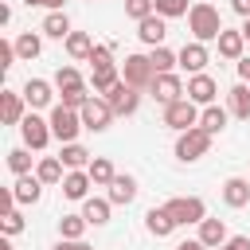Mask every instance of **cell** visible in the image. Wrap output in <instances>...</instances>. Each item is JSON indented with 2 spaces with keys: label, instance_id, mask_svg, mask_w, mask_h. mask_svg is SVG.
<instances>
[{
  "label": "cell",
  "instance_id": "cell-1",
  "mask_svg": "<svg viewBox=\"0 0 250 250\" xmlns=\"http://www.w3.org/2000/svg\"><path fill=\"white\" fill-rule=\"evenodd\" d=\"M188 31H191L195 43H211V39H219V35H223V16H219V8L207 4V0L191 4V12H188Z\"/></svg>",
  "mask_w": 250,
  "mask_h": 250
},
{
  "label": "cell",
  "instance_id": "cell-2",
  "mask_svg": "<svg viewBox=\"0 0 250 250\" xmlns=\"http://www.w3.org/2000/svg\"><path fill=\"white\" fill-rule=\"evenodd\" d=\"M164 211L172 215L176 227H191V223H203L207 219V203L199 195H176V199L164 203Z\"/></svg>",
  "mask_w": 250,
  "mask_h": 250
},
{
  "label": "cell",
  "instance_id": "cell-3",
  "mask_svg": "<svg viewBox=\"0 0 250 250\" xmlns=\"http://www.w3.org/2000/svg\"><path fill=\"white\" fill-rule=\"evenodd\" d=\"M51 133H55V141H62V145H74L78 141V133H82V113L78 109H66V105H51Z\"/></svg>",
  "mask_w": 250,
  "mask_h": 250
},
{
  "label": "cell",
  "instance_id": "cell-4",
  "mask_svg": "<svg viewBox=\"0 0 250 250\" xmlns=\"http://www.w3.org/2000/svg\"><path fill=\"white\" fill-rule=\"evenodd\" d=\"M211 152V133L207 129H188V133H180L176 137V160H184V164H191V160H199V156H207Z\"/></svg>",
  "mask_w": 250,
  "mask_h": 250
},
{
  "label": "cell",
  "instance_id": "cell-5",
  "mask_svg": "<svg viewBox=\"0 0 250 250\" xmlns=\"http://www.w3.org/2000/svg\"><path fill=\"white\" fill-rule=\"evenodd\" d=\"M199 105L191 102V98H180V102H172V105H164V125L168 129H176V133H188V129H195L199 125Z\"/></svg>",
  "mask_w": 250,
  "mask_h": 250
},
{
  "label": "cell",
  "instance_id": "cell-6",
  "mask_svg": "<svg viewBox=\"0 0 250 250\" xmlns=\"http://www.w3.org/2000/svg\"><path fill=\"white\" fill-rule=\"evenodd\" d=\"M152 78H156V70H152V62H148V55H125V62H121V82H129L133 90H148Z\"/></svg>",
  "mask_w": 250,
  "mask_h": 250
},
{
  "label": "cell",
  "instance_id": "cell-7",
  "mask_svg": "<svg viewBox=\"0 0 250 250\" xmlns=\"http://www.w3.org/2000/svg\"><path fill=\"white\" fill-rule=\"evenodd\" d=\"M20 137H23V145H27L31 152H39V148H47V145H51V137H55V133H51V121H47V117H39V113L31 109V113L20 121Z\"/></svg>",
  "mask_w": 250,
  "mask_h": 250
},
{
  "label": "cell",
  "instance_id": "cell-8",
  "mask_svg": "<svg viewBox=\"0 0 250 250\" xmlns=\"http://www.w3.org/2000/svg\"><path fill=\"white\" fill-rule=\"evenodd\" d=\"M78 113H82V129H90V133H105V129H109V121H113L109 102H105V98H98V94H94Z\"/></svg>",
  "mask_w": 250,
  "mask_h": 250
},
{
  "label": "cell",
  "instance_id": "cell-9",
  "mask_svg": "<svg viewBox=\"0 0 250 250\" xmlns=\"http://www.w3.org/2000/svg\"><path fill=\"white\" fill-rule=\"evenodd\" d=\"M105 102H109L113 117H133V113H137V105H141V90H133L129 82H117V86L105 94Z\"/></svg>",
  "mask_w": 250,
  "mask_h": 250
},
{
  "label": "cell",
  "instance_id": "cell-10",
  "mask_svg": "<svg viewBox=\"0 0 250 250\" xmlns=\"http://www.w3.org/2000/svg\"><path fill=\"white\" fill-rule=\"evenodd\" d=\"M148 94H152L160 105H172V102L188 98V86L180 82V74H156V78H152V86H148Z\"/></svg>",
  "mask_w": 250,
  "mask_h": 250
},
{
  "label": "cell",
  "instance_id": "cell-11",
  "mask_svg": "<svg viewBox=\"0 0 250 250\" xmlns=\"http://www.w3.org/2000/svg\"><path fill=\"white\" fill-rule=\"evenodd\" d=\"M176 59H180V66L188 70V74H203V66L211 62V55H207V43H184L180 51H176Z\"/></svg>",
  "mask_w": 250,
  "mask_h": 250
},
{
  "label": "cell",
  "instance_id": "cell-12",
  "mask_svg": "<svg viewBox=\"0 0 250 250\" xmlns=\"http://www.w3.org/2000/svg\"><path fill=\"white\" fill-rule=\"evenodd\" d=\"M215 94H219V82H215L207 70L188 78V98H191L195 105H215Z\"/></svg>",
  "mask_w": 250,
  "mask_h": 250
},
{
  "label": "cell",
  "instance_id": "cell-13",
  "mask_svg": "<svg viewBox=\"0 0 250 250\" xmlns=\"http://www.w3.org/2000/svg\"><path fill=\"white\" fill-rule=\"evenodd\" d=\"M137 39H141V43H148V47H164V39H168V20L152 12L148 20H141V23H137Z\"/></svg>",
  "mask_w": 250,
  "mask_h": 250
},
{
  "label": "cell",
  "instance_id": "cell-14",
  "mask_svg": "<svg viewBox=\"0 0 250 250\" xmlns=\"http://www.w3.org/2000/svg\"><path fill=\"white\" fill-rule=\"evenodd\" d=\"M20 94H23L27 109H47V105H51V98H55V94H51V82H47V78H27Z\"/></svg>",
  "mask_w": 250,
  "mask_h": 250
},
{
  "label": "cell",
  "instance_id": "cell-15",
  "mask_svg": "<svg viewBox=\"0 0 250 250\" xmlns=\"http://www.w3.org/2000/svg\"><path fill=\"white\" fill-rule=\"evenodd\" d=\"M27 113H31V109H27L23 94H16V90H4V94H0V117H4V125H20Z\"/></svg>",
  "mask_w": 250,
  "mask_h": 250
},
{
  "label": "cell",
  "instance_id": "cell-16",
  "mask_svg": "<svg viewBox=\"0 0 250 250\" xmlns=\"http://www.w3.org/2000/svg\"><path fill=\"white\" fill-rule=\"evenodd\" d=\"M43 180L39 176H16V184H12V195H16V203L20 207H27V203H39L43 199Z\"/></svg>",
  "mask_w": 250,
  "mask_h": 250
},
{
  "label": "cell",
  "instance_id": "cell-17",
  "mask_svg": "<svg viewBox=\"0 0 250 250\" xmlns=\"http://www.w3.org/2000/svg\"><path fill=\"white\" fill-rule=\"evenodd\" d=\"M105 199H109L113 207H129V203L137 199V180H133L129 172H125V176L117 172V176H113V184H109V195H105Z\"/></svg>",
  "mask_w": 250,
  "mask_h": 250
},
{
  "label": "cell",
  "instance_id": "cell-18",
  "mask_svg": "<svg viewBox=\"0 0 250 250\" xmlns=\"http://www.w3.org/2000/svg\"><path fill=\"white\" fill-rule=\"evenodd\" d=\"M223 203L227 207H246L250 203V180H242V176L223 180Z\"/></svg>",
  "mask_w": 250,
  "mask_h": 250
},
{
  "label": "cell",
  "instance_id": "cell-19",
  "mask_svg": "<svg viewBox=\"0 0 250 250\" xmlns=\"http://www.w3.org/2000/svg\"><path fill=\"white\" fill-rule=\"evenodd\" d=\"M145 230H148L152 238H168V234L176 230V223H172V215H168L164 207H148V211H145Z\"/></svg>",
  "mask_w": 250,
  "mask_h": 250
},
{
  "label": "cell",
  "instance_id": "cell-20",
  "mask_svg": "<svg viewBox=\"0 0 250 250\" xmlns=\"http://www.w3.org/2000/svg\"><path fill=\"white\" fill-rule=\"evenodd\" d=\"M39 31H43L47 39H62V43H66V35H70L74 27H70V16H66V12H47L43 23H39Z\"/></svg>",
  "mask_w": 250,
  "mask_h": 250
},
{
  "label": "cell",
  "instance_id": "cell-21",
  "mask_svg": "<svg viewBox=\"0 0 250 250\" xmlns=\"http://www.w3.org/2000/svg\"><path fill=\"white\" fill-rule=\"evenodd\" d=\"M215 43H219V55H223V59H234V62H238V59H242V47H246V35H242V27H238V31H234V27H223V35H219Z\"/></svg>",
  "mask_w": 250,
  "mask_h": 250
},
{
  "label": "cell",
  "instance_id": "cell-22",
  "mask_svg": "<svg viewBox=\"0 0 250 250\" xmlns=\"http://www.w3.org/2000/svg\"><path fill=\"white\" fill-rule=\"evenodd\" d=\"M109 211H113L109 199H98V195L82 199V219H86L90 227H105V223H109Z\"/></svg>",
  "mask_w": 250,
  "mask_h": 250
},
{
  "label": "cell",
  "instance_id": "cell-23",
  "mask_svg": "<svg viewBox=\"0 0 250 250\" xmlns=\"http://www.w3.org/2000/svg\"><path fill=\"white\" fill-rule=\"evenodd\" d=\"M227 238H230V234H227V223H223V219H203V223H199V242H203L207 250H211V246H215V250L227 246Z\"/></svg>",
  "mask_w": 250,
  "mask_h": 250
},
{
  "label": "cell",
  "instance_id": "cell-24",
  "mask_svg": "<svg viewBox=\"0 0 250 250\" xmlns=\"http://www.w3.org/2000/svg\"><path fill=\"white\" fill-rule=\"evenodd\" d=\"M227 109H230V117L250 121V86H246V82H238V86L227 90Z\"/></svg>",
  "mask_w": 250,
  "mask_h": 250
},
{
  "label": "cell",
  "instance_id": "cell-25",
  "mask_svg": "<svg viewBox=\"0 0 250 250\" xmlns=\"http://www.w3.org/2000/svg\"><path fill=\"white\" fill-rule=\"evenodd\" d=\"M90 188H94L90 172H66V180H62V195L66 199H90Z\"/></svg>",
  "mask_w": 250,
  "mask_h": 250
},
{
  "label": "cell",
  "instance_id": "cell-26",
  "mask_svg": "<svg viewBox=\"0 0 250 250\" xmlns=\"http://www.w3.org/2000/svg\"><path fill=\"white\" fill-rule=\"evenodd\" d=\"M227 117H230V109H223V105H203V113H199V129H207V133L215 137V133L227 129Z\"/></svg>",
  "mask_w": 250,
  "mask_h": 250
},
{
  "label": "cell",
  "instance_id": "cell-27",
  "mask_svg": "<svg viewBox=\"0 0 250 250\" xmlns=\"http://www.w3.org/2000/svg\"><path fill=\"white\" fill-rule=\"evenodd\" d=\"M59 160L66 164V172H86V168H90V152H86L78 141H74V145H62Z\"/></svg>",
  "mask_w": 250,
  "mask_h": 250
},
{
  "label": "cell",
  "instance_id": "cell-28",
  "mask_svg": "<svg viewBox=\"0 0 250 250\" xmlns=\"http://www.w3.org/2000/svg\"><path fill=\"white\" fill-rule=\"evenodd\" d=\"M94 47H98V43H94L86 31H70V35H66V55H70V59H86V62H90Z\"/></svg>",
  "mask_w": 250,
  "mask_h": 250
},
{
  "label": "cell",
  "instance_id": "cell-29",
  "mask_svg": "<svg viewBox=\"0 0 250 250\" xmlns=\"http://www.w3.org/2000/svg\"><path fill=\"white\" fill-rule=\"evenodd\" d=\"M62 168H66V164H62L59 156H43V160L35 164V176L51 188V184H62V180H66V176H62Z\"/></svg>",
  "mask_w": 250,
  "mask_h": 250
},
{
  "label": "cell",
  "instance_id": "cell-30",
  "mask_svg": "<svg viewBox=\"0 0 250 250\" xmlns=\"http://www.w3.org/2000/svg\"><path fill=\"white\" fill-rule=\"evenodd\" d=\"M86 172H90L94 188H109V184H113V176H117V172H113V160H109V156H94Z\"/></svg>",
  "mask_w": 250,
  "mask_h": 250
},
{
  "label": "cell",
  "instance_id": "cell-31",
  "mask_svg": "<svg viewBox=\"0 0 250 250\" xmlns=\"http://www.w3.org/2000/svg\"><path fill=\"white\" fill-rule=\"evenodd\" d=\"M39 51H43V35H35V31H23V35L16 39V55H20L23 62L39 59Z\"/></svg>",
  "mask_w": 250,
  "mask_h": 250
},
{
  "label": "cell",
  "instance_id": "cell-32",
  "mask_svg": "<svg viewBox=\"0 0 250 250\" xmlns=\"http://www.w3.org/2000/svg\"><path fill=\"white\" fill-rule=\"evenodd\" d=\"M148 62H152V70H156V74H176V66H180L176 51H168V47H152Z\"/></svg>",
  "mask_w": 250,
  "mask_h": 250
},
{
  "label": "cell",
  "instance_id": "cell-33",
  "mask_svg": "<svg viewBox=\"0 0 250 250\" xmlns=\"http://www.w3.org/2000/svg\"><path fill=\"white\" fill-rule=\"evenodd\" d=\"M117 82H121V70H117V66H105V70H90V86H94V94H109Z\"/></svg>",
  "mask_w": 250,
  "mask_h": 250
},
{
  "label": "cell",
  "instance_id": "cell-34",
  "mask_svg": "<svg viewBox=\"0 0 250 250\" xmlns=\"http://www.w3.org/2000/svg\"><path fill=\"white\" fill-rule=\"evenodd\" d=\"M55 86H59L62 94H70V90H86V82H82L78 66H59V70H55Z\"/></svg>",
  "mask_w": 250,
  "mask_h": 250
},
{
  "label": "cell",
  "instance_id": "cell-35",
  "mask_svg": "<svg viewBox=\"0 0 250 250\" xmlns=\"http://www.w3.org/2000/svg\"><path fill=\"white\" fill-rule=\"evenodd\" d=\"M8 168L16 176H31V148L20 145V148H8Z\"/></svg>",
  "mask_w": 250,
  "mask_h": 250
},
{
  "label": "cell",
  "instance_id": "cell-36",
  "mask_svg": "<svg viewBox=\"0 0 250 250\" xmlns=\"http://www.w3.org/2000/svg\"><path fill=\"white\" fill-rule=\"evenodd\" d=\"M86 227H90V223H86L82 215H62V219H59V234L70 238V242H78V238L86 234Z\"/></svg>",
  "mask_w": 250,
  "mask_h": 250
},
{
  "label": "cell",
  "instance_id": "cell-37",
  "mask_svg": "<svg viewBox=\"0 0 250 250\" xmlns=\"http://www.w3.org/2000/svg\"><path fill=\"white\" fill-rule=\"evenodd\" d=\"M152 4H156V16H164V20H176V16H188L191 12L188 0H152Z\"/></svg>",
  "mask_w": 250,
  "mask_h": 250
},
{
  "label": "cell",
  "instance_id": "cell-38",
  "mask_svg": "<svg viewBox=\"0 0 250 250\" xmlns=\"http://www.w3.org/2000/svg\"><path fill=\"white\" fill-rule=\"evenodd\" d=\"M23 227H27V223H23V215H20V211H16V207H12V211H4V215H0V230H4V238H16V234H20V230H23Z\"/></svg>",
  "mask_w": 250,
  "mask_h": 250
},
{
  "label": "cell",
  "instance_id": "cell-39",
  "mask_svg": "<svg viewBox=\"0 0 250 250\" xmlns=\"http://www.w3.org/2000/svg\"><path fill=\"white\" fill-rule=\"evenodd\" d=\"M105 66H117L113 62V47L109 43H98L94 55H90V70H105Z\"/></svg>",
  "mask_w": 250,
  "mask_h": 250
},
{
  "label": "cell",
  "instance_id": "cell-40",
  "mask_svg": "<svg viewBox=\"0 0 250 250\" xmlns=\"http://www.w3.org/2000/svg\"><path fill=\"white\" fill-rule=\"evenodd\" d=\"M152 12H156V4H152V0H125V16H129V20H137V23H141V20H148Z\"/></svg>",
  "mask_w": 250,
  "mask_h": 250
},
{
  "label": "cell",
  "instance_id": "cell-41",
  "mask_svg": "<svg viewBox=\"0 0 250 250\" xmlns=\"http://www.w3.org/2000/svg\"><path fill=\"white\" fill-rule=\"evenodd\" d=\"M16 59H20V55H16V43L4 39V43H0V66L8 70V66H16Z\"/></svg>",
  "mask_w": 250,
  "mask_h": 250
},
{
  "label": "cell",
  "instance_id": "cell-42",
  "mask_svg": "<svg viewBox=\"0 0 250 250\" xmlns=\"http://www.w3.org/2000/svg\"><path fill=\"white\" fill-rule=\"evenodd\" d=\"M219 250H250V238H246V234H230L227 246H219Z\"/></svg>",
  "mask_w": 250,
  "mask_h": 250
},
{
  "label": "cell",
  "instance_id": "cell-43",
  "mask_svg": "<svg viewBox=\"0 0 250 250\" xmlns=\"http://www.w3.org/2000/svg\"><path fill=\"white\" fill-rule=\"evenodd\" d=\"M27 8H47V12H62V0H23Z\"/></svg>",
  "mask_w": 250,
  "mask_h": 250
},
{
  "label": "cell",
  "instance_id": "cell-44",
  "mask_svg": "<svg viewBox=\"0 0 250 250\" xmlns=\"http://www.w3.org/2000/svg\"><path fill=\"white\" fill-rule=\"evenodd\" d=\"M230 12L242 16V20H250V0H230Z\"/></svg>",
  "mask_w": 250,
  "mask_h": 250
},
{
  "label": "cell",
  "instance_id": "cell-45",
  "mask_svg": "<svg viewBox=\"0 0 250 250\" xmlns=\"http://www.w3.org/2000/svg\"><path fill=\"white\" fill-rule=\"evenodd\" d=\"M55 250H94V246H86L82 238H78V242H70V238H59V246H55Z\"/></svg>",
  "mask_w": 250,
  "mask_h": 250
},
{
  "label": "cell",
  "instance_id": "cell-46",
  "mask_svg": "<svg viewBox=\"0 0 250 250\" xmlns=\"http://www.w3.org/2000/svg\"><path fill=\"white\" fill-rule=\"evenodd\" d=\"M238 78H242V82H250V55H242V59H238Z\"/></svg>",
  "mask_w": 250,
  "mask_h": 250
},
{
  "label": "cell",
  "instance_id": "cell-47",
  "mask_svg": "<svg viewBox=\"0 0 250 250\" xmlns=\"http://www.w3.org/2000/svg\"><path fill=\"white\" fill-rule=\"evenodd\" d=\"M176 250H207V246H203V242H199V238H188V242H180V246H176Z\"/></svg>",
  "mask_w": 250,
  "mask_h": 250
},
{
  "label": "cell",
  "instance_id": "cell-48",
  "mask_svg": "<svg viewBox=\"0 0 250 250\" xmlns=\"http://www.w3.org/2000/svg\"><path fill=\"white\" fill-rule=\"evenodd\" d=\"M242 35H246V43H250V20H246V23H242Z\"/></svg>",
  "mask_w": 250,
  "mask_h": 250
},
{
  "label": "cell",
  "instance_id": "cell-49",
  "mask_svg": "<svg viewBox=\"0 0 250 250\" xmlns=\"http://www.w3.org/2000/svg\"><path fill=\"white\" fill-rule=\"evenodd\" d=\"M0 250H16V246H12V242H8V238H4V242H0Z\"/></svg>",
  "mask_w": 250,
  "mask_h": 250
}]
</instances>
